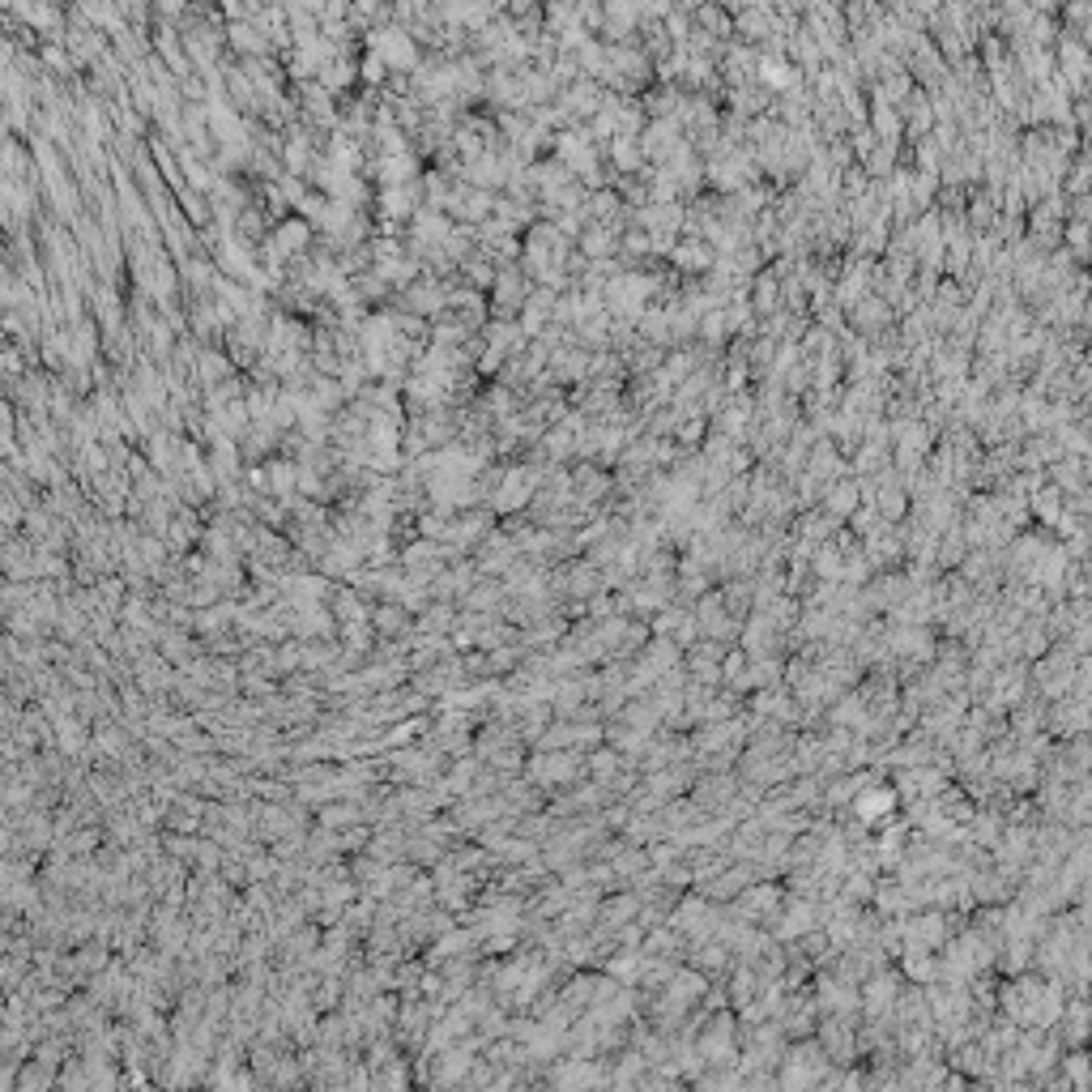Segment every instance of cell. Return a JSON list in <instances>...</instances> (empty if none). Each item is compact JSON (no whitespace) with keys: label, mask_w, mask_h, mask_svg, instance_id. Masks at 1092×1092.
<instances>
[{"label":"cell","mask_w":1092,"mask_h":1092,"mask_svg":"<svg viewBox=\"0 0 1092 1092\" xmlns=\"http://www.w3.org/2000/svg\"><path fill=\"white\" fill-rule=\"evenodd\" d=\"M759 77H764L768 86H776V90H781V86H794V65H789V60H772V56H768L764 65H759Z\"/></svg>","instance_id":"6da1fadb"}]
</instances>
